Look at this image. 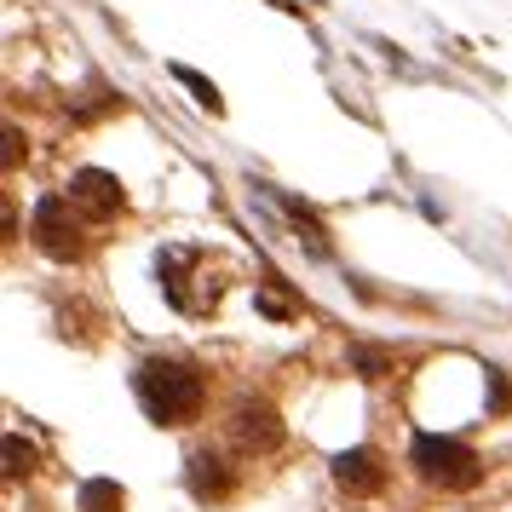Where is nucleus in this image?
Instances as JSON below:
<instances>
[{"label": "nucleus", "instance_id": "f257e3e1", "mask_svg": "<svg viewBox=\"0 0 512 512\" xmlns=\"http://www.w3.org/2000/svg\"><path fill=\"white\" fill-rule=\"evenodd\" d=\"M133 392H139L144 415L156 426H185V420L202 415V374L190 363H173V357H150L133 374Z\"/></svg>", "mask_w": 512, "mask_h": 512}, {"label": "nucleus", "instance_id": "f03ea898", "mask_svg": "<svg viewBox=\"0 0 512 512\" xmlns=\"http://www.w3.org/2000/svg\"><path fill=\"white\" fill-rule=\"evenodd\" d=\"M409 461H415V472L426 478V484H438V489L478 484V455H472L466 443H455V438H438V432H420L415 449H409Z\"/></svg>", "mask_w": 512, "mask_h": 512}, {"label": "nucleus", "instance_id": "7ed1b4c3", "mask_svg": "<svg viewBox=\"0 0 512 512\" xmlns=\"http://www.w3.org/2000/svg\"><path fill=\"white\" fill-rule=\"evenodd\" d=\"M75 202L70 196H47L41 208H35V248L52 259H81L87 254V231H81V219H75Z\"/></svg>", "mask_w": 512, "mask_h": 512}, {"label": "nucleus", "instance_id": "20e7f679", "mask_svg": "<svg viewBox=\"0 0 512 512\" xmlns=\"http://www.w3.org/2000/svg\"><path fill=\"white\" fill-rule=\"evenodd\" d=\"M70 202H75L81 213H93V219H116V213L127 208V196H121V179H116V173H98V167L75 173Z\"/></svg>", "mask_w": 512, "mask_h": 512}, {"label": "nucleus", "instance_id": "39448f33", "mask_svg": "<svg viewBox=\"0 0 512 512\" xmlns=\"http://www.w3.org/2000/svg\"><path fill=\"white\" fill-rule=\"evenodd\" d=\"M334 484L346 495H374L386 484V466H380L374 449H346V455H334Z\"/></svg>", "mask_w": 512, "mask_h": 512}, {"label": "nucleus", "instance_id": "423d86ee", "mask_svg": "<svg viewBox=\"0 0 512 512\" xmlns=\"http://www.w3.org/2000/svg\"><path fill=\"white\" fill-rule=\"evenodd\" d=\"M231 432H236V443L242 449H271V443L282 438V420L265 409V403H242L236 409V420H231Z\"/></svg>", "mask_w": 512, "mask_h": 512}, {"label": "nucleus", "instance_id": "0eeeda50", "mask_svg": "<svg viewBox=\"0 0 512 512\" xmlns=\"http://www.w3.org/2000/svg\"><path fill=\"white\" fill-rule=\"evenodd\" d=\"M190 489H196V501H219L225 495V472H219V461H208V455H196L190 461Z\"/></svg>", "mask_w": 512, "mask_h": 512}, {"label": "nucleus", "instance_id": "6e6552de", "mask_svg": "<svg viewBox=\"0 0 512 512\" xmlns=\"http://www.w3.org/2000/svg\"><path fill=\"white\" fill-rule=\"evenodd\" d=\"M121 484H110V478H93V484L81 489V512H121Z\"/></svg>", "mask_w": 512, "mask_h": 512}, {"label": "nucleus", "instance_id": "1a4fd4ad", "mask_svg": "<svg viewBox=\"0 0 512 512\" xmlns=\"http://www.w3.org/2000/svg\"><path fill=\"white\" fill-rule=\"evenodd\" d=\"M173 75H179V81H185L190 93H196V104H202V110H219V87H213V81H202V75H196V70H185V64H179Z\"/></svg>", "mask_w": 512, "mask_h": 512}, {"label": "nucleus", "instance_id": "9d476101", "mask_svg": "<svg viewBox=\"0 0 512 512\" xmlns=\"http://www.w3.org/2000/svg\"><path fill=\"white\" fill-rule=\"evenodd\" d=\"M6 472H29V449H18V438H6Z\"/></svg>", "mask_w": 512, "mask_h": 512}]
</instances>
